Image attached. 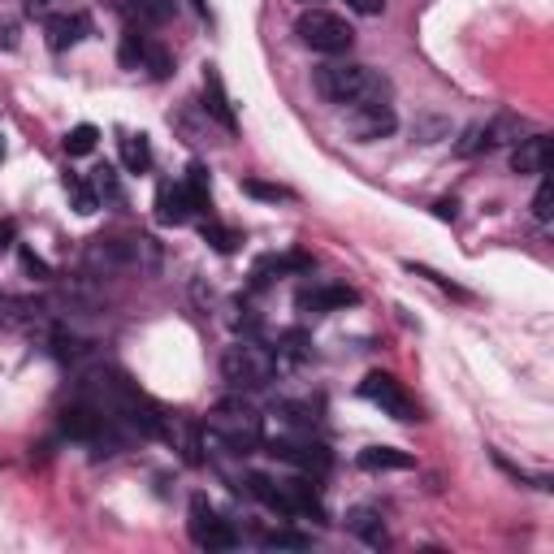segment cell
<instances>
[{
  "mask_svg": "<svg viewBox=\"0 0 554 554\" xmlns=\"http://www.w3.org/2000/svg\"><path fill=\"white\" fill-rule=\"evenodd\" d=\"M265 442V416L256 412L243 394L221 399L213 412L204 416V446H221L230 455H247Z\"/></svg>",
  "mask_w": 554,
  "mask_h": 554,
  "instance_id": "1",
  "label": "cell"
},
{
  "mask_svg": "<svg viewBox=\"0 0 554 554\" xmlns=\"http://www.w3.org/2000/svg\"><path fill=\"white\" fill-rule=\"evenodd\" d=\"M316 91L329 100V104H364V100H386L390 96V83L386 74H377L373 65H360V61H325L316 70Z\"/></svg>",
  "mask_w": 554,
  "mask_h": 554,
  "instance_id": "2",
  "label": "cell"
},
{
  "mask_svg": "<svg viewBox=\"0 0 554 554\" xmlns=\"http://www.w3.org/2000/svg\"><path fill=\"white\" fill-rule=\"evenodd\" d=\"M247 494L260 498L269 511L286 520H325V503H321V490L312 485V477H286V481H273L265 472H252L247 477Z\"/></svg>",
  "mask_w": 554,
  "mask_h": 554,
  "instance_id": "3",
  "label": "cell"
},
{
  "mask_svg": "<svg viewBox=\"0 0 554 554\" xmlns=\"http://www.w3.org/2000/svg\"><path fill=\"white\" fill-rule=\"evenodd\" d=\"M87 265L104 273H156L161 269V247L143 234H113V239H91Z\"/></svg>",
  "mask_w": 554,
  "mask_h": 554,
  "instance_id": "4",
  "label": "cell"
},
{
  "mask_svg": "<svg viewBox=\"0 0 554 554\" xmlns=\"http://www.w3.org/2000/svg\"><path fill=\"white\" fill-rule=\"evenodd\" d=\"M277 351H269L265 342L256 338H239L234 347H226V355H221V377L230 381L234 390H265L269 381L277 377Z\"/></svg>",
  "mask_w": 554,
  "mask_h": 554,
  "instance_id": "5",
  "label": "cell"
},
{
  "mask_svg": "<svg viewBox=\"0 0 554 554\" xmlns=\"http://www.w3.org/2000/svg\"><path fill=\"white\" fill-rule=\"evenodd\" d=\"M295 35H299V44H308L312 52H321V57H342V52H351V44H355L351 22L329 9H303L295 22Z\"/></svg>",
  "mask_w": 554,
  "mask_h": 554,
  "instance_id": "6",
  "label": "cell"
},
{
  "mask_svg": "<svg viewBox=\"0 0 554 554\" xmlns=\"http://www.w3.org/2000/svg\"><path fill=\"white\" fill-rule=\"evenodd\" d=\"M117 57H122L126 70H143L148 78H156V83L174 74V57H169V48L156 44L152 35H143L139 26H130V31L122 35V48H117Z\"/></svg>",
  "mask_w": 554,
  "mask_h": 554,
  "instance_id": "7",
  "label": "cell"
},
{
  "mask_svg": "<svg viewBox=\"0 0 554 554\" xmlns=\"http://www.w3.org/2000/svg\"><path fill=\"white\" fill-rule=\"evenodd\" d=\"M187 533H191V542L200 546V550H234L239 546V533H234V524L230 520H221L217 516V507L208 503V498H191V520H187Z\"/></svg>",
  "mask_w": 554,
  "mask_h": 554,
  "instance_id": "8",
  "label": "cell"
},
{
  "mask_svg": "<svg viewBox=\"0 0 554 554\" xmlns=\"http://www.w3.org/2000/svg\"><path fill=\"white\" fill-rule=\"evenodd\" d=\"M360 399L381 407V412L394 416V420H420V407L412 403V394H407L403 381H394L390 373H368L360 381Z\"/></svg>",
  "mask_w": 554,
  "mask_h": 554,
  "instance_id": "9",
  "label": "cell"
},
{
  "mask_svg": "<svg viewBox=\"0 0 554 554\" xmlns=\"http://www.w3.org/2000/svg\"><path fill=\"white\" fill-rule=\"evenodd\" d=\"M269 455L295 464L299 472H308V477H325L329 464H334L329 446L325 442H312V433H308V438H277V442H269Z\"/></svg>",
  "mask_w": 554,
  "mask_h": 554,
  "instance_id": "10",
  "label": "cell"
},
{
  "mask_svg": "<svg viewBox=\"0 0 554 554\" xmlns=\"http://www.w3.org/2000/svg\"><path fill=\"white\" fill-rule=\"evenodd\" d=\"M347 126H351V135L360 143H373V139L394 135L399 117H394V109L386 100H364V104H351V109H347Z\"/></svg>",
  "mask_w": 554,
  "mask_h": 554,
  "instance_id": "11",
  "label": "cell"
},
{
  "mask_svg": "<svg viewBox=\"0 0 554 554\" xmlns=\"http://www.w3.org/2000/svg\"><path fill=\"white\" fill-rule=\"evenodd\" d=\"M550 156H554L550 135H524V139H516V148H511V169H516L520 178H542V174H550Z\"/></svg>",
  "mask_w": 554,
  "mask_h": 554,
  "instance_id": "12",
  "label": "cell"
},
{
  "mask_svg": "<svg viewBox=\"0 0 554 554\" xmlns=\"http://www.w3.org/2000/svg\"><path fill=\"white\" fill-rule=\"evenodd\" d=\"M360 299L351 286H338V282H325V286H312V290H303V295L295 299L299 303V312L303 316H329V312H342V308H351V303Z\"/></svg>",
  "mask_w": 554,
  "mask_h": 554,
  "instance_id": "13",
  "label": "cell"
},
{
  "mask_svg": "<svg viewBox=\"0 0 554 554\" xmlns=\"http://www.w3.org/2000/svg\"><path fill=\"white\" fill-rule=\"evenodd\" d=\"M191 217H200V208L187 195L182 182H161V191H156V221L161 226H187Z\"/></svg>",
  "mask_w": 554,
  "mask_h": 554,
  "instance_id": "14",
  "label": "cell"
},
{
  "mask_svg": "<svg viewBox=\"0 0 554 554\" xmlns=\"http://www.w3.org/2000/svg\"><path fill=\"white\" fill-rule=\"evenodd\" d=\"M204 113L221 130H239V117H234V104L226 96V78H221L217 65H204Z\"/></svg>",
  "mask_w": 554,
  "mask_h": 554,
  "instance_id": "15",
  "label": "cell"
},
{
  "mask_svg": "<svg viewBox=\"0 0 554 554\" xmlns=\"http://www.w3.org/2000/svg\"><path fill=\"white\" fill-rule=\"evenodd\" d=\"M113 5L130 26H139V31H152V26L174 22V13H178L174 0H113Z\"/></svg>",
  "mask_w": 554,
  "mask_h": 554,
  "instance_id": "16",
  "label": "cell"
},
{
  "mask_svg": "<svg viewBox=\"0 0 554 554\" xmlns=\"http://www.w3.org/2000/svg\"><path fill=\"white\" fill-rule=\"evenodd\" d=\"M44 35H48L52 52H65V48L83 44V39L91 35V18L87 13H57V18L44 22Z\"/></svg>",
  "mask_w": 554,
  "mask_h": 554,
  "instance_id": "17",
  "label": "cell"
},
{
  "mask_svg": "<svg viewBox=\"0 0 554 554\" xmlns=\"http://www.w3.org/2000/svg\"><path fill=\"white\" fill-rule=\"evenodd\" d=\"M347 529L360 537L364 546H373V550H381L390 542L386 537V520H381V511H373V507H351L347 511Z\"/></svg>",
  "mask_w": 554,
  "mask_h": 554,
  "instance_id": "18",
  "label": "cell"
},
{
  "mask_svg": "<svg viewBox=\"0 0 554 554\" xmlns=\"http://www.w3.org/2000/svg\"><path fill=\"white\" fill-rule=\"evenodd\" d=\"M91 191H96V200L104 208H122L126 204V187H122V174H117L113 165H96L91 169Z\"/></svg>",
  "mask_w": 554,
  "mask_h": 554,
  "instance_id": "19",
  "label": "cell"
},
{
  "mask_svg": "<svg viewBox=\"0 0 554 554\" xmlns=\"http://www.w3.org/2000/svg\"><path fill=\"white\" fill-rule=\"evenodd\" d=\"M39 312H44V303L18 299V295H9V290H0V329H22V325H31Z\"/></svg>",
  "mask_w": 554,
  "mask_h": 554,
  "instance_id": "20",
  "label": "cell"
},
{
  "mask_svg": "<svg viewBox=\"0 0 554 554\" xmlns=\"http://www.w3.org/2000/svg\"><path fill=\"white\" fill-rule=\"evenodd\" d=\"M416 459L399 451V446H368V451H360V468L364 472H403V468H412Z\"/></svg>",
  "mask_w": 554,
  "mask_h": 554,
  "instance_id": "21",
  "label": "cell"
},
{
  "mask_svg": "<svg viewBox=\"0 0 554 554\" xmlns=\"http://www.w3.org/2000/svg\"><path fill=\"white\" fill-rule=\"evenodd\" d=\"M308 269H312L308 256H303V252H290V256H265V260L256 265L252 277H256V286H265L273 273H308Z\"/></svg>",
  "mask_w": 554,
  "mask_h": 554,
  "instance_id": "22",
  "label": "cell"
},
{
  "mask_svg": "<svg viewBox=\"0 0 554 554\" xmlns=\"http://www.w3.org/2000/svg\"><path fill=\"white\" fill-rule=\"evenodd\" d=\"M122 165H126V174H148L152 169L148 135H122Z\"/></svg>",
  "mask_w": 554,
  "mask_h": 554,
  "instance_id": "23",
  "label": "cell"
},
{
  "mask_svg": "<svg viewBox=\"0 0 554 554\" xmlns=\"http://www.w3.org/2000/svg\"><path fill=\"white\" fill-rule=\"evenodd\" d=\"M524 130H529V126H524V117L503 113V117H494V122H485L481 135H485V148H498V143H516Z\"/></svg>",
  "mask_w": 554,
  "mask_h": 554,
  "instance_id": "24",
  "label": "cell"
},
{
  "mask_svg": "<svg viewBox=\"0 0 554 554\" xmlns=\"http://www.w3.org/2000/svg\"><path fill=\"white\" fill-rule=\"evenodd\" d=\"M61 187H65V195H70V204H74V213H83V217H91L100 208V200H96V191H91V182L83 178V174H65L61 178Z\"/></svg>",
  "mask_w": 554,
  "mask_h": 554,
  "instance_id": "25",
  "label": "cell"
},
{
  "mask_svg": "<svg viewBox=\"0 0 554 554\" xmlns=\"http://www.w3.org/2000/svg\"><path fill=\"white\" fill-rule=\"evenodd\" d=\"M182 187H187V195L195 200V208H208V191H213V178H208V165L204 161H191L187 165V178H182Z\"/></svg>",
  "mask_w": 554,
  "mask_h": 554,
  "instance_id": "26",
  "label": "cell"
},
{
  "mask_svg": "<svg viewBox=\"0 0 554 554\" xmlns=\"http://www.w3.org/2000/svg\"><path fill=\"white\" fill-rule=\"evenodd\" d=\"M200 234H204V243H213L221 256H230L234 247H239V234H234V230H226L217 217H204V221H200Z\"/></svg>",
  "mask_w": 554,
  "mask_h": 554,
  "instance_id": "27",
  "label": "cell"
},
{
  "mask_svg": "<svg viewBox=\"0 0 554 554\" xmlns=\"http://www.w3.org/2000/svg\"><path fill=\"white\" fill-rule=\"evenodd\" d=\"M260 546H265V550H308L312 537L308 533H295V529H273V533L260 537Z\"/></svg>",
  "mask_w": 554,
  "mask_h": 554,
  "instance_id": "28",
  "label": "cell"
},
{
  "mask_svg": "<svg viewBox=\"0 0 554 554\" xmlns=\"http://www.w3.org/2000/svg\"><path fill=\"white\" fill-rule=\"evenodd\" d=\"M96 143H100V130L83 122V126H74L70 135H65V152L70 156H87V152H96Z\"/></svg>",
  "mask_w": 554,
  "mask_h": 554,
  "instance_id": "29",
  "label": "cell"
},
{
  "mask_svg": "<svg viewBox=\"0 0 554 554\" xmlns=\"http://www.w3.org/2000/svg\"><path fill=\"white\" fill-rule=\"evenodd\" d=\"M52 351H57L61 360H83V355H91V342L65 334V329H57V334H52Z\"/></svg>",
  "mask_w": 554,
  "mask_h": 554,
  "instance_id": "30",
  "label": "cell"
},
{
  "mask_svg": "<svg viewBox=\"0 0 554 554\" xmlns=\"http://www.w3.org/2000/svg\"><path fill=\"white\" fill-rule=\"evenodd\" d=\"M308 338L299 334V329H290V334H282V347H277V364H299V360H308Z\"/></svg>",
  "mask_w": 554,
  "mask_h": 554,
  "instance_id": "31",
  "label": "cell"
},
{
  "mask_svg": "<svg viewBox=\"0 0 554 554\" xmlns=\"http://www.w3.org/2000/svg\"><path fill=\"white\" fill-rule=\"evenodd\" d=\"M243 191H247V195H256V200H269V204H286V200H295V191L273 187V182H260V178H247V182H243Z\"/></svg>",
  "mask_w": 554,
  "mask_h": 554,
  "instance_id": "32",
  "label": "cell"
},
{
  "mask_svg": "<svg viewBox=\"0 0 554 554\" xmlns=\"http://www.w3.org/2000/svg\"><path fill=\"white\" fill-rule=\"evenodd\" d=\"M554 187H550V178L542 174V187H537V195H533V217L542 221V226H550V217H554Z\"/></svg>",
  "mask_w": 554,
  "mask_h": 554,
  "instance_id": "33",
  "label": "cell"
},
{
  "mask_svg": "<svg viewBox=\"0 0 554 554\" xmlns=\"http://www.w3.org/2000/svg\"><path fill=\"white\" fill-rule=\"evenodd\" d=\"M407 269H412V273H420V277H429V282H433V286H442V290H446V295H455V299H472V295H468V290H464V286H455V282H451V277L433 273V269H425V265H407Z\"/></svg>",
  "mask_w": 554,
  "mask_h": 554,
  "instance_id": "34",
  "label": "cell"
},
{
  "mask_svg": "<svg viewBox=\"0 0 554 554\" xmlns=\"http://www.w3.org/2000/svg\"><path fill=\"white\" fill-rule=\"evenodd\" d=\"M18 260H22V269L26 273H31L35 277V282H48V277H52V269L44 265V260H39L35 252H31V247H18Z\"/></svg>",
  "mask_w": 554,
  "mask_h": 554,
  "instance_id": "35",
  "label": "cell"
},
{
  "mask_svg": "<svg viewBox=\"0 0 554 554\" xmlns=\"http://www.w3.org/2000/svg\"><path fill=\"white\" fill-rule=\"evenodd\" d=\"M347 9L355 13H364V18H377L381 9H386V0H347Z\"/></svg>",
  "mask_w": 554,
  "mask_h": 554,
  "instance_id": "36",
  "label": "cell"
},
{
  "mask_svg": "<svg viewBox=\"0 0 554 554\" xmlns=\"http://www.w3.org/2000/svg\"><path fill=\"white\" fill-rule=\"evenodd\" d=\"M13 243H18V226L9 217H0V252H9Z\"/></svg>",
  "mask_w": 554,
  "mask_h": 554,
  "instance_id": "37",
  "label": "cell"
},
{
  "mask_svg": "<svg viewBox=\"0 0 554 554\" xmlns=\"http://www.w3.org/2000/svg\"><path fill=\"white\" fill-rule=\"evenodd\" d=\"M0 48L5 52L18 48V22H0Z\"/></svg>",
  "mask_w": 554,
  "mask_h": 554,
  "instance_id": "38",
  "label": "cell"
},
{
  "mask_svg": "<svg viewBox=\"0 0 554 554\" xmlns=\"http://www.w3.org/2000/svg\"><path fill=\"white\" fill-rule=\"evenodd\" d=\"M433 213H438L442 221H455L459 217V200H438V204H433Z\"/></svg>",
  "mask_w": 554,
  "mask_h": 554,
  "instance_id": "39",
  "label": "cell"
},
{
  "mask_svg": "<svg viewBox=\"0 0 554 554\" xmlns=\"http://www.w3.org/2000/svg\"><path fill=\"white\" fill-rule=\"evenodd\" d=\"M0 161H5V143H0Z\"/></svg>",
  "mask_w": 554,
  "mask_h": 554,
  "instance_id": "40",
  "label": "cell"
},
{
  "mask_svg": "<svg viewBox=\"0 0 554 554\" xmlns=\"http://www.w3.org/2000/svg\"><path fill=\"white\" fill-rule=\"evenodd\" d=\"M303 5H312V0H303Z\"/></svg>",
  "mask_w": 554,
  "mask_h": 554,
  "instance_id": "41",
  "label": "cell"
}]
</instances>
